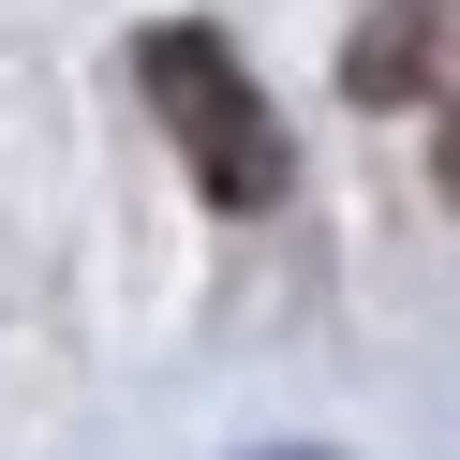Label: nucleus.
Returning <instances> with one entry per match:
<instances>
[{
	"label": "nucleus",
	"instance_id": "f257e3e1",
	"mask_svg": "<svg viewBox=\"0 0 460 460\" xmlns=\"http://www.w3.org/2000/svg\"><path fill=\"white\" fill-rule=\"evenodd\" d=\"M134 90H149V119L179 134L193 193L208 208H282V179H297V149H282L268 90H252V60L223 31H193V15H164L149 45H134Z\"/></svg>",
	"mask_w": 460,
	"mask_h": 460
},
{
	"label": "nucleus",
	"instance_id": "f03ea898",
	"mask_svg": "<svg viewBox=\"0 0 460 460\" xmlns=\"http://www.w3.org/2000/svg\"><path fill=\"white\" fill-rule=\"evenodd\" d=\"M446 208H460V119H446Z\"/></svg>",
	"mask_w": 460,
	"mask_h": 460
}]
</instances>
